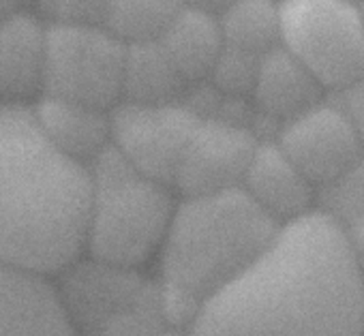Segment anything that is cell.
Returning a JSON list of instances; mask_svg holds the SVG:
<instances>
[{
    "label": "cell",
    "instance_id": "obj_1",
    "mask_svg": "<svg viewBox=\"0 0 364 336\" xmlns=\"http://www.w3.org/2000/svg\"><path fill=\"white\" fill-rule=\"evenodd\" d=\"M364 272L345 227L313 208L208 300L191 336H362Z\"/></svg>",
    "mask_w": 364,
    "mask_h": 336
},
{
    "label": "cell",
    "instance_id": "obj_2",
    "mask_svg": "<svg viewBox=\"0 0 364 336\" xmlns=\"http://www.w3.org/2000/svg\"><path fill=\"white\" fill-rule=\"evenodd\" d=\"M90 165L54 148L22 103H0V268L48 276L86 249Z\"/></svg>",
    "mask_w": 364,
    "mask_h": 336
},
{
    "label": "cell",
    "instance_id": "obj_3",
    "mask_svg": "<svg viewBox=\"0 0 364 336\" xmlns=\"http://www.w3.org/2000/svg\"><path fill=\"white\" fill-rule=\"evenodd\" d=\"M279 227L242 189L182 197L156 255L167 323L187 330L200 308L264 253Z\"/></svg>",
    "mask_w": 364,
    "mask_h": 336
},
{
    "label": "cell",
    "instance_id": "obj_4",
    "mask_svg": "<svg viewBox=\"0 0 364 336\" xmlns=\"http://www.w3.org/2000/svg\"><path fill=\"white\" fill-rule=\"evenodd\" d=\"M90 174L86 251L99 261L137 270L161 251L178 204L171 187L137 172L112 143L90 163Z\"/></svg>",
    "mask_w": 364,
    "mask_h": 336
},
{
    "label": "cell",
    "instance_id": "obj_5",
    "mask_svg": "<svg viewBox=\"0 0 364 336\" xmlns=\"http://www.w3.org/2000/svg\"><path fill=\"white\" fill-rule=\"evenodd\" d=\"M281 45L328 90L364 75V24L358 0H279Z\"/></svg>",
    "mask_w": 364,
    "mask_h": 336
},
{
    "label": "cell",
    "instance_id": "obj_6",
    "mask_svg": "<svg viewBox=\"0 0 364 336\" xmlns=\"http://www.w3.org/2000/svg\"><path fill=\"white\" fill-rule=\"evenodd\" d=\"M127 43L103 24H50L43 94L112 112L122 101Z\"/></svg>",
    "mask_w": 364,
    "mask_h": 336
},
{
    "label": "cell",
    "instance_id": "obj_7",
    "mask_svg": "<svg viewBox=\"0 0 364 336\" xmlns=\"http://www.w3.org/2000/svg\"><path fill=\"white\" fill-rule=\"evenodd\" d=\"M109 116L112 146L137 172L173 189L180 156L202 116L178 101H120Z\"/></svg>",
    "mask_w": 364,
    "mask_h": 336
},
{
    "label": "cell",
    "instance_id": "obj_8",
    "mask_svg": "<svg viewBox=\"0 0 364 336\" xmlns=\"http://www.w3.org/2000/svg\"><path fill=\"white\" fill-rule=\"evenodd\" d=\"M259 137L245 124L208 116L196 124L173 176L182 197L240 189Z\"/></svg>",
    "mask_w": 364,
    "mask_h": 336
},
{
    "label": "cell",
    "instance_id": "obj_9",
    "mask_svg": "<svg viewBox=\"0 0 364 336\" xmlns=\"http://www.w3.org/2000/svg\"><path fill=\"white\" fill-rule=\"evenodd\" d=\"M277 141L315 189L338 180L364 156L360 137L336 101H319L285 120Z\"/></svg>",
    "mask_w": 364,
    "mask_h": 336
},
{
    "label": "cell",
    "instance_id": "obj_10",
    "mask_svg": "<svg viewBox=\"0 0 364 336\" xmlns=\"http://www.w3.org/2000/svg\"><path fill=\"white\" fill-rule=\"evenodd\" d=\"M48 33L50 24L26 7L0 16V94L9 103L43 94Z\"/></svg>",
    "mask_w": 364,
    "mask_h": 336
},
{
    "label": "cell",
    "instance_id": "obj_11",
    "mask_svg": "<svg viewBox=\"0 0 364 336\" xmlns=\"http://www.w3.org/2000/svg\"><path fill=\"white\" fill-rule=\"evenodd\" d=\"M0 336H75V325L43 276L0 268Z\"/></svg>",
    "mask_w": 364,
    "mask_h": 336
},
{
    "label": "cell",
    "instance_id": "obj_12",
    "mask_svg": "<svg viewBox=\"0 0 364 336\" xmlns=\"http://www.w3.org/2000/svg\"><path fill=\"white\" fill-rule=\"evenodd\" d=\"M240 189L279 225L315 208V187L277 139H259Z\"/></svg>",
    "mask_w": 364,
    "mask_h": 336
},
{
    "label": "cell",
    "instance_id": "obj_13",
    "mask_svg": "<svg viewBox=\"0 0 364 336\" xmlns=\"http://www.w3.org/2000/svg\"><path fill=\"white\" fill-rule=\"evenodd\" d=\"M33 114L48 141L80 163L90 165L112 143V116L107 109L41 94Z\"/></svg>",
    "mask_w": 364,
    "mask_h": 336
},
{
    "label": "cell",
    "instance_id": "obj_14",
    "mask_svg": "<svg viewBox=\"0 0 364 336\" xmlns=\"http://www.w3.org/2000/svg\"><path fill=\"white\" fill-rule=\"evenodd\" d=\"M323 90L319 80L289 50L277 45L259 58L251 92L262 114L285 122L317 105Z\"/></svg>",
    "mask_w": 364,
    "mask_h": 336
},
{
    "label": "cell",
    "instance_id": "obj_15",
    "mask_svg": "<svg viewBox=\"0 0 364 336\" xmlns=\"http://www.w3.org/2000/svg\"><path fill=\"white\" fill-rule=\"evenodd\" d=\"M159 43L187 82L210 77L225 48L219 16L191 3L176 16Z\"/></svg>",
    "mask_w": 364,
    "mask_h": 336
},
{
    "label": "cell",
    "instance_id": "obj_16",
    "mask_svg": "<svg viewBox=\"0 0 364 336\" xmlns=\"http://www.w3.org/2000/svg\"><path fill=\"white\" fill-rule=\"evenodd\" d=\"M189 82L178 73L163 45L156 41L127 43L122 99L135 103L176 101Z\"/></svg>",
    "mask_w": 364,
    "mask_h": 336
},
{
    "label": "cell",
    "instance_id": "obj_17",
    "mask_svg": "<svg viewBox=\"0 0 364 336\" xmlns=\"http://www.w3.org/2000/svg\"><path fill=\"white\" fill-rule=\"evenodd\" d=\"M225 45L264 56L281 45L279 0H234L219 13Z\"/></svg>",
    "mask_w": 364,
    "mask_h": 336
},
{
    "label": "cell",
    "instance_id": "obj_18",
    "mask_svg": "<svg viewBox=\"0 0 364 336\" xmlns=\"http://www.w3.org/2000/svg\"><path fill=\"white\" fill-rule=\"evenodd\" d=\"M189 0H109L103 26L124 43L156 41Z\"/></svg>",
    "mask_w": 364,
    "mask_h": 336
},
{
    "label": "cell",
    "instance_id": "obj_19",
    "mask_svg": "<svg viewBox=\"0 0 364 336\" xmlns=\"http://www.w3.org/2000/svg\"><path fill=\"white\" fill-rule=\"evenodd\" d=\"M259 58L262 56L225 45L210 77L223 92H242V90L251 92L255 84Z\"/></svg>",
    "mask_w": 364,
    "mask_h": 336
},
{
    "label": "cell",
    "instance_id": "obj_20",
    "mask_svg": "<svg viewBox=\"0 0 364 336\" xmlns=\"http://www.w3.org/2000/svg\"><path fill=\"white\" fill-rule=\"evenodd\" d=\"M109 0H37L50 24H103Z\"/></svg>",
    "mask_w": 364,
    "mask_h": 336
},
{
    "label": "cell",
    "instance_id": "obj_21",
    "mask_svg": "<svg viewBox=\"0 0 364 336\" xmlns=\"http://www.w3.org/2000/svg\"><path fill=\"white\" fill-rule=\"evenodd\" d=\"M338 94L341 97L336 99V103L349 116V120L360 137V143L364 148V75L358 82H353L351 86L338 90Z\"/></svg>",
    "mask_w": 364,
    "mask_h": 336
},
{
    "label": "cell",
    "instance_id": "obj_22",
    "mask_svg": "<svg viewBox=\"0 0 364 336\" xmlns=\"http://www.w3.org/2000/svg\"><path fill=\"white\" fill-rule=\"evenodd\" d=\"M345 232L349 236V242H351V249L355 253V259L364 272V210L349 223L345 225Z\"/></svg>",
    "mask_w": 364,
    "mask_h": 336
},
{
    "label": "cell",
    "instance_id": "obj_23",
    "mask_svg": "<svg viewBox=\"0 0 364 336\" xmlns=\"http://www.w3.org/2000/svg\"><path fill=\"white\" fill-rule=\"evenodd\" d=\"M191 5H196V7H202V9H208V11H213V13H221L225 7H230L234 0H189Z\"/></svg>",
    "mask_w": 364,
    "mask_h": 336
},
{
    "label": "cell",
    "instance_id": "obj_24",
    "mask_svg": "<svg viewBox=\"0 0 364 336\" xmlns=\"http://www.w3.org/2000/svg\"><path fill=\"white\" fill-rule=\"evenodd\" d=\"M31 3V0H0V16H5L14 9H22Z\"/></svg>",
    "mask_w": 364,
    "mask_h": 336
},
{
    "label": "cell",
    "instance_id": "obj_25",
    "mask_svg": "<svg viewBox=\"0 0 364 336\" xmlns=\"http://www.w3.org/2000/svg\"><path fill=\"white\" fill-rule=\"evenodd\" d=\"M154 336H191L187 330H182V327H165L161 332H156Z\"/></svg>",
    "mask_w": 364,
    "mask_h": 336
},
{
    "label": "cell",
    "instance_id": "obj_26",
    "mask_svg": "<svg viewBox=\"0 0 364 336\" xmlns=\"http://www.w3.org/2000/svg\"><path fill=\"white\" fill-rule=\"evenodd\" d=\"M358 7H360V16H362V24H364V0H358Z\"/></svg>",
    "mask_w": 364,
    "mask_h": 336
},
{
    "label": "cell",
    "instance_id": "obj_27",
    "mask_svg": "<svg viewBox=\"0 0 364 336\" xmlns=\"http://www.w3.org/2000/svg\"><path fill=\"white\" fill-rule=\"evenodd\" d=\"M362 336H364V323H362Z\"/></svg>",
    "mask_w": 364,
    "mask_h": 336
},
{
    "label": "cell",
    "instance_id": "obj_28",
    "mask_svg": "<svg viewBox=\"0 0 364 336\" xmlns=\"http://www.w3.org/2000/svg\"><path fill=\"white\" fill-rule=\"evenodd\" d=\"M0 99H3V94H0Z\"/></svg>",
    "mask_w": 364,
    "mask_h": 336
}]
</instances>
